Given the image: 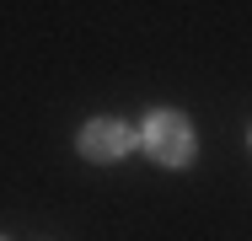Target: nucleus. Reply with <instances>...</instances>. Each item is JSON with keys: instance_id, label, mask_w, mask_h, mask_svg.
Returning <instances> with one entry per match:
<instances>
[{"instance_id": "obj_1", "label": "nucleus", "mask_w": 252, "mask_h": 241, "mask_svg": "<svg viewBox=\"0 0 252 241\" xmlns=\"http://www.w3.org/2000/svg\"><path fill=\"white\" fill-rule=\"evenodd\" d=\"M145 150L161 166H188L193 161V123L177 107H156L145 118Z\"/></svg>"}, {"instance_id": "obj_2", "label": "nucleus", "mask_w": 252, "mask_h": 241, "mask_svg": "<svg viewBox=\"0 0 252 241\" xmlns=\"http://www.w3.org/2000/svg\"><path fill=\"white\" fill-rule=\"evenodd\" d=\"M129 129L118 123V118H92L81 134H75V150L86 155V161H97V166H107V161H118V155H129Z\"/></svg>"}, {"instance_id": "obj_3", "label": "nucleus", "mask_w": 252, "mask_h": 241, "mask_svg": "<svg viewBox=\"0 0 252 241\" xmlns=\"http://www.w3.org/2000/svg\"><path fill=\"white\" fill-rule=\"evenodd\" d=\"M0 241H5V236H0Z\"/></svg>"}]
</instances>
